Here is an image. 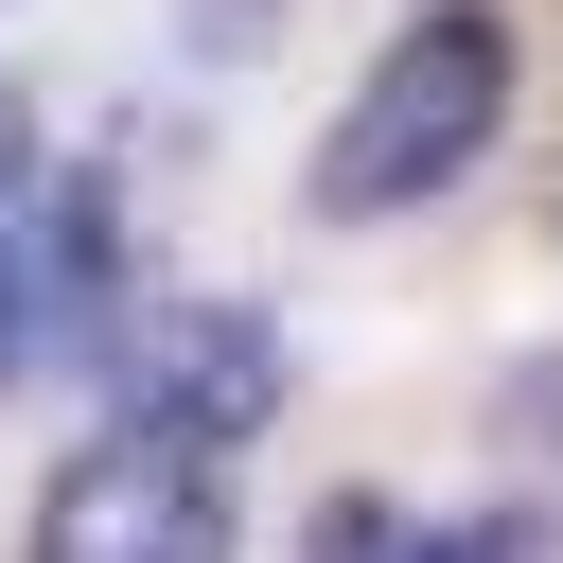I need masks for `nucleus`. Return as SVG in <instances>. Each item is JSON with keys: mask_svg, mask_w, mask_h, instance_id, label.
<instances>
[{"mask_svg": "<svg viewBox=\"0 0 563 563\" xmlns=\"http://www.w3.org/2000/svg\"><path fill=\"white\" fill-rule=\"evenodd\" d=\"M493 440H510V475H528V493L563 510V352H528V369H510V405H493Z\"/></svg>", "mask_w": 563, "mask_h": 563, "instance_id": "423d86ee", "label": "nucleus"}, {"mask_svg": "<svg viewBox=\"0 0 563 563\" xmlns=\"http://www.w3.org/2000/svg\"><path fill=\"white\" fill-rule=\"evenodd\" d=\"M493 123H510V18L422 0V18L352 70V106L317 123V211H334V229L422 211V194H457V176L493 158Z\"/></svg>", "mask_w": 563, "mask_h": 563, "instance_id": "f257e3e1", "label": "nucleus"}, {"mask_svg": "<svg viewBox=\"0 0 563 563\" xmlns=\"http://www.w3.org/2000/svg\"><path fill=\"white\" fill-rule=\"evenodd\" d=\"M440 563H545L528 528H440Z\"/></svg>", "mask_w": 563, "mask_h": 563, "instance_id": "0eeeda50", "label": "nucleus"}, {"mask_svg": "<svg viewBox=\"0 0 563 563\" xmlns=\"http://www.w3.org/2000/svg\"><path fill=\"white\" fill-rule=\"evenodd\" d=\"M35 563H229V457L123 422L35 493Z\"/></svg>", "mask_w": 563, "mask_h": 563, "instance_id": "f03ea898", "label": "nucleus"}, {"mask_svg": "<svg viewBox=\"0 0 563 563\" xmlns=\"http://www.w3.org/2000/svg\"><path fill=\"white\" fill-rule=\"evenodd\" d=\"M299 563H440V528H422V510H387V493H334V510L299 528Z\"/></svg>", "mask_w": 563, "mask_h": 563, "instance_id": "39448f33", "label": "nucleus"}, {"mask_svg": "<svg viewBox=\"0 0 563 563\" xmlns=\"http://www.w3.org/2000/svg\"><path fill=\"white\" fill-rule=\"evenodd\" d=\"M106 334V194H0V369Z\"/></svg>", "mask_w": 563, "mask_h": 563, "instance_id": "20e7f679", "label": "nucleus"}, {"mask_svg": "<svg viewBox=\"0 0 563 563\" xmlns=\"http://www.w3.org/2000/svg\"><path fill=\"white\" fill-rule=\"evenodd\" d=\"M18 176H35V123H18V88H0V194H18Z\"/></svg>", "mask_w": 563, "mask_h": 563, "instance_id": "6e6552de", "label": "nucleus"}, {"mask_svg": "<svg viewBox=\"0 0 563 563\" xmlns=\"http://www.w3.org/2000/svg\"><path fill=\"white\" fill-rule=\"evenodd\" d=\"M106 369H123V422H158V440H246L264 405H282V334L246 317V299H158V317H106Z\"/></svg>", "mask_w": 563, "mask_h": 563, "instance_id": "7ed1b4c3", "label": "nucleus"}]
</instances>
